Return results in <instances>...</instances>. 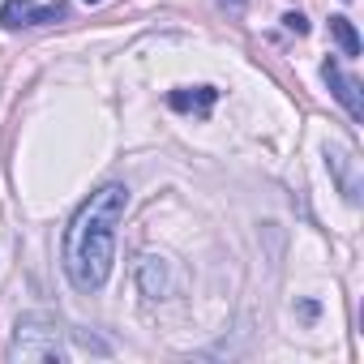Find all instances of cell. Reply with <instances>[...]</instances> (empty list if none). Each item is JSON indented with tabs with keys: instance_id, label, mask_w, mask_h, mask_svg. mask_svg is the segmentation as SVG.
Segmentation results:
<instances>
[{
	"instance_id": "6da1fadb",
	"label": "cell",
	"mask_w": 364,
	"mask_h": 364,
	"mask_svg": "<svg viewBox=\"0 0 364 364\" xmlns=\"http://www.w3.org/2000/svg\"><path fill=\"white\" fill-rule=\"evenodd\" d=\"M124 206H129V189L103 185L73 215L65 232V270L77 291H99L107 283L112 257H116V223L124 219Z\"/></svg>"
},
{
	"instance_id": "7a4b0ae2",
	"label": "cell",
	"mask_w": 364,
	"mask_h": 364,
	"mask_svg": "<svg viewBox=\"0 0 364 364\" xmlns=\"http://www.w3.org/2000/svg\"><path fill=\"white\" fill-rule=\"evenodd\" d=\"M14 355L18 360H65V347H60V326L43 313H26L18 321V334H14Z\"/></svg>"
},
{
	"instance_id": "3957f363",
	"label": "cell",
	"mask_w": 364,
	"mask_h": 364,
	"mask_svg": "<svg viewBox=\"0 0 364 364\" xmlns=\"http://www.w3.org/2000/svg\"><path fill=\"white\" fill-rule=\"evenodd\" d=\"M321 77H326L330 95L347 107V116L360 124V120H364V95H360V82H355L351 73H343V65H338V60H326V65H321Z\"/></svg>"
},
{
	"instance_id": "277c9868",
	"label": "cell",
	"mask_w": 364,
	"mask_h": 364,
	"mask_svg": "<svg viewBox=\"0 0 364 364\" xmlns=\"http://www.w3.org/2000/svg\"><path fill=\"white\" fill-rule=\"evenodd\" d=\"M326 163H330V171L338 176L343 198L355 206V202H360V193H364V180H360V159H355V150H351V146H330V150H326Z\"/></svg>"
},
{
	"instance_id": "5b68a950",
	"label": "cell",
	"mask_w": 364,
	"mask_h": 364,
	"mask_svg": "<svg viewBox=\"0 0 364 364\" xmlns=\"http://www.w3.org/2000/svg\"><path fill=\"white\" fill-rule=\"evenodd\" d=\"M215 99H219V90H215V86H180V90H171V95H167V103H171L176 112H193L198 120H206V116H210Z\"/></svg>"
},
{
	"instance_id": "8992f818",
	"label": "cell",
	"mask_w": 364,
	"mask_h": 364,
	"mask_svg": "<svg viewBox=\"0 0 364 364\" xmlns=\"http://www.w3.org/2000/svg\"><path fill=\"white\" fill-rule=\"evenodd\" d=\"M35 18H39V5H35V0H5V5H0V26H5V31L35 26Z\"/></svg>"
},
{
	"instance_id": "52a82bcc",
	"label": "cell",
	"mask_w": 364,
	"mask_h": 364,
	"mask_svg": "<svg viewBox=\"0 0 364 364\" xmlns=\"http://www.w3.org/2000/svg\"><path fill=\"white\" fill-rule=\"evenodd\" d=\"M137 283H141L146 296H163V291H167V266H163V257H141Z\"/></svg>"
},
{
	"instance_id": "ba28073f",
	"label": "cell",
	"mask_w": 364,
	"mask_h": 364,
	"mask_svg": "<svg viewBox=\"0 0 364 364\" xmlns=\"http://www.w3.org/2000/svg\"><path fill=\"white\" fill-rule=\"evenodd\" d=\"M330 35L338 39V48H343L347 56H360V35H355L351 18H330Z\"/></svg>"
},
{
	"instance_id": "9c48e42d",
	"label": "cell",
	"mask_w": 364,
	"mask_h": 364,
	"mask_svg": "<svg viewBox=\"0 0 364 364\" xmlns=\"http://www.w3.org/2000/svg\"><path fill=\"white\" fill-rule=\"evenodd\" d=\"M283 26H287V31H296V35H309V22H304V14H287V18H283Z\"/></svg>"
},
{
	"instance_id": "30bf717a",
	"label": "cell",
	"mask_w": 364,
	"mask_h": 364,
	"mask_svg": "<svg viewBox=\"0 0 364 364\" xmlns=\"http://www.w3.org/2000/svg\"><path fill=\"white\" fill-rule=\"evenodd\" d=\"M219 5H223V9H228L232 18H240V14H245V5H249V0H219Z\"/></svg>"
},
{
	"instance_id": "8fae6325",
	"label": "cell",
	"mask_w": 364,
	"mask_h": 364,
	"mask_svg": "<svg viewBox=\"0 0 364 364\" xmlns=\"http://www.w3.org/2000/svg\"><path fill=\"white\" fill-rule=\"evenodd\" d=\"M86 5H99V0H86Z\"/></svg>"
}]
</instances>
